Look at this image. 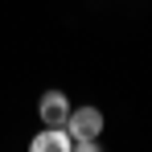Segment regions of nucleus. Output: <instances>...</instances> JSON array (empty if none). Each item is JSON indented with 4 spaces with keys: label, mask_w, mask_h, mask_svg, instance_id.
Returning a JSON list of instances; mask_svg holds the SVG:
<instances>
[{
    "label": "nucleus",
    "mask_w": 152,
    "mask_h": 152,
    "mask_svg": "<svg viewBox=\"0 0 152 152\" xmlns=\"http://www.w3.org/2000/svg\"><path fill=\"white\" fill-rule=\"evenodd\" d=\"M29 152H74V140L66 127H41L29 140Z\"/></svg>",
    "instance_id": "nucleus-3"
},
{
    "label": "nucleus",
    "mask_w": 152,
    "mask_h": 152,
    "mask_svg": "<svg viewBox=\"0 0 152 152\" xmlns=\"http://www.w3.org/2000/svg\"><path fill=\"white\" fill-rule=\"evenodd\" d=\"M70 99H66V91H41V99H37V119L41 127H66L70 119Z\"/></svg>",
    "instance_id": "nucleus-2"
},
{
    "label": "nucleus",
    "mask_w": 152,
    "mask_h": 152,
    "mask_svg": "<svg viewBox=\"0 0 152 152\" xmlns=\"http://www.w3.org/2000/svg\"><path fill=\"white\" fill-rule=\"evenodd\" d=\"M74 152H103L99 140H74Z\"/></svg>",
    "instance_id": "nucleus-4"
},
{
    "label": "nucleus",
    "mask_w": 152,
    "mask_h": 152,
    "mask_svg": "<svg viewBox=\"0 0 152 152\" xmlns=\"http://www.w3.org/2000/svg\"><path fill=\"white\" fill-rule=\"evenodd\" d=\"M107 119H103L99 107H74L70 111V119H66V132H70V140H99Z\"/></svg>",
    "instance_id": "nucleus-1"
}]
</instances>
